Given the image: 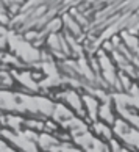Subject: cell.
Instances as JSON below:
<instances>
[{
    "mask_svg": "<svg viewBox=\"0 0 139 152\" xmlns=\"http://www.w3.org/2000/svg\"><path fill=\"white\" fill-rule=\"evenodd\" d=\"M113 132L119 141L130 148L131 151L139 152V129L133 127L131 124H127L124 121H114L113 122Z\"/></svg>",
    "mask_w": 139,
    "mask_h": 152,
    "instance_id": "obj_1",
    "label": "cell"
},
{
    "mask_svg": "<svg viewBox=\"0 0 139 152\" xmlns=\"http://www.w3.org/2000/svg\"><path fill=\"white\" fill-rule=\"evenodd\" d=\"M92 133L97 135L98 138H102L103 141H109L111 138H114V132H113V126L111 124H106V122H96L94 121L92 124Z\"/></svg>",
    "mask_w": 139,
    "mask_h": 152,
    "instance_id": "obj_2",
    "label": "cell"
}]
</instances>
